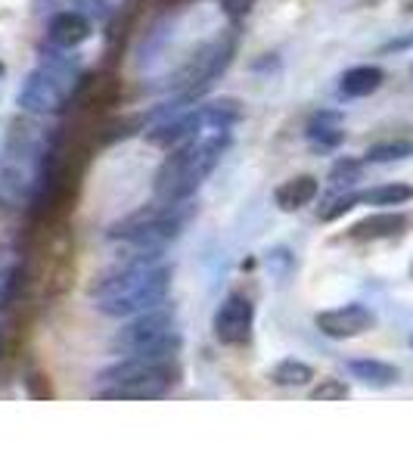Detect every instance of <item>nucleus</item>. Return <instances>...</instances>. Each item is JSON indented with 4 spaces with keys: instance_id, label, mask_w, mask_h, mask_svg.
Returning <instances> with one entry per match:
<instances>
[{
    "instance_id": "obj_1",
    "label": "nucleus",
    "mask_w": 413,
    "mask_h": 466,
    "mask_svg": "<svg viewBox=\"0 0 413 466\" xmlns=\"http://www.w3.org/2000/svg\"><path fill=\"white\" fill-rule=\"evenodd\" d=\"M230 147V125H202L184 144L171 147L165 162L156 171L153 197L156 202H186L206 184V177L221 162L224 149Z\"/></svg>"
},
{
    "instance_id": "obj_2",
    "label": "nucleus",
    "mask_w": 413,
    "mask_h": 466,
    "mask_svg": "<svg viewBox=\"0 0 413 466\" xmlns=\"http://www.w3.org/2000/svg\"><path fill=\"white\" fill-rule=\"evenodd\" d=\"M171 289V268L162 258L125 261L122 270L103 277L90 289V302L106 318L127 320L140 311L162 305Z\"/></svg>"
},
{
    "instance_id": "obj_3",
    "label": "nucleus",
    "mask_w": 413,
    "mask_h": 466,
    "mask_svg": "<svg viewBox=\"0 0 413 466\" xmlns=\"http://www.w3.org/2000/svg\"><path fill=\"white\" fill-rule=\"evenodd\" d=\"M184 380V367L177 355H131L100 370L96 398L100 401H156L175 392Z\"/></svg>"
},
{
    "instance_id": "obj_4",
    "label": "nucleus",
    "mask_w": 413,
    "mask_h": 466,
    "mask_svg": "<svg viewBox=\"0 0 413 466\" xmlns=\"http://www.w3.org/2000/svg\"><path fill=\"white\" fill-rule=\"evenodd\" d=\"M193 202H156L140 212L122 218L109 228V239L122 243L127 252L125 261H146L162 258L165 249L184 233L186 221L193 218Z\"/></svg>"
},
{
    "instance_id": "obj_5",
    "label": "nucleus",
    "mask_w": 413,
    "mask_h": 466,
    "mask_svg": "<svg viewBox=\"0 0 413 466\" xmlns=\"http://www.w3.org/2000/svg\"><path fill=\"white\" fill-rule=\"evenodd\" d=\"M75 85H78V66L72 63V56H65L63 47L50 44L41 54V63L28 72L25 85L19 87L16 103L25 112H37V116L59 112L72 100Z\"/></svg>"
},
{
    "instance_id": "obj_6",
    "label": "nucleus",
    "mask_w": 413,
    "mask_h": 466,
    "mask_svg": "<svg viewBox=\"0 0 413 466\" xmlns=\"http://www.w3.org/2000/svg\"><path fill=\"white\" fill-rule=\"evenodd\" d=\"M180 339L177 333V314L168 305H156L149 311H140L109 339V351L116 358H131V355H177Z\"/></svg>"
},
{
    "instance_id": "obj_7",
    "label": "nucleus",
    "mask_w": 413,
    "mask_h": 466,
    "mask_svg": "<svg viewBox=\"0 0 413 466\" xmlns=\"http://www.w3.org/2000/svg\"><path fill=\"white\" fill-rule=\"evenodd\" d=\"M237 25H230L227 32L215 35L212 41H206L202 47L186 59V66L177 72L175 78V87H177V100H193V96H199L206 87H212V81L217 75L227 72V66L234 63L237 56Z\"/></svg>"
},
{
    "instance_id": "obj_8",
    "label": "nucleus",
    "mask_w": 413,
    "mask_h": 466,
    "mask_svg": "<svg viewBox=\"0 0 413 466\" xmlns=\"http://www.w3.org/2000/svg\"><path fill=\"white\" fill-rule=\"evenodd\" d=\"M252 329H255V305L252 299H246L243 292H230L221 305H217L215 318H212V333L215 339L227 349H243L252 342Z\"/></svg>"
},
{
    "instance_id": "obj_9",
    "label": "nucleus",
    "mask_w": 413,
    "mask_h": 466,
    "mask_svg": "<svg viewBox=\"0 0 413 466\" xmlns=\"http://www.w3.org/2000/svg\"><path fill=\"white\" fill-rule=\"evenodd\" d=\"M373 323H377V314L360 302L329 308V311H320L314 318V327L329 339H355V336H364L367 329H373Z\"/></svg>"
},
{
    "instance_id": "obj_10",
    "label": "nucleus",
    "mask_w": 413,
    "mask_h": 466,
    "mask_svg": "<svg viewBox=\"0 0 413 466\" xmlns=\"http://www.w3.org/2000/svg\"><path fill=\"white\" fill-rule=\"evenodd\" d=\"M90 35H94V25H90V19L85 16V13H78V10L56 13V16L50 19V25H47L50 44H54V47H63V50L81 47L85 41H90Z\"/></svg>"
},
{
    "instance_id": "obj_11",
    "label": "nucleus",
    "mask_w": 413,
    "mask_h": 466,
    "mask_svg": "<svg viewBox=\"0 0 413 466\" xmlns=\"http://www.w3.org/2000/svg\"><path fill=\"white\" fill-rule=\"evenodd\" d=\"M408 228V215L401 212H377L360 218L355 228L348 230V239L355 243H377V239H392Z\"/></svg>"
},
{
    "instance_id": "obj_12",
    "label": "nucleus",
    "mask_w": 413,
    "mask_h": 466,
    "mask_svg": "<svg viewBox=\"0 0 413 466\" xmlns=\"http://www.w3.org/2000/svg\"><path fill=\"white\" fill-rule=\"evenodd\" d=\"M320 193V180L314 175H296L289 180H283L274 190V202L280 212H298V208L311 206Z\"/></svg>"
},
{
    "instance_id": "obj_13",
    "label": "nucleus",
    "mask_w": 413,
    "mask_h": 466,
    "mask_svg": "<svg viewBox=\"0 0 413 466\" xmlns=\"http://www.w3.org/2000/svg\"><path fill=\"white\" fill-rule=\"evenodd\" d=\"M307 140L314 149H336L345 140V118L336 109H320L311 116V122L305 127Z\"/></svg>"
},
{
    "instance_id": "obj_14",
    "label": "nucleus",
    "mask_w": 413,
    "mask_h": 466,
    "mask_svg": "<svg viewBox=\"0 0 413 466\" xmlns=\"http://www.w3.org/2000/svg\"><path fill=\"white\" fill-rule=\"evenodd\" d=\"M348 373L367 389H392L398 377H401L395 364H386V360H377V358L348 360Z\"/></svg>"
},
{
    "instance_id": "obj_15",
    "label": "nucleus",
    "mask_w": 413,
    "mask_h": 466,
    "mask_svg": "<svg viewBox=\"0 0 413 466\" xmlns=\"http://www.w3.org/2000/svg\"><path fill=\"white\" fill-rule=\"evenodd\" d=\"M382 81H386V72H382L379 66H370V63L355 66V69H348L339 78V94L351 96V100H358V96H370L382 87Z\"/></svg>"
},
{
    "instance_id": "obj_16",
    "label": "nucleus",
    "mask_w": 413,
    "mask_h": 466,
    "mask_svg": "<svg viewBox=\"0 0 413 466\" xmlns=\"http://www.w3.org/2000/svg\"><path fill=\"white\" fill-rule=\"evenodd\" d=\"M314 380V367L305 364V360L287 358L270 370V382L280 389H305L307 382Z\"/></svg>"
},
{
    "instance_id": "obj_17",
    "label": "nucleus",
    "mask_w": 413,
    "mask_h": 466,
    "mask_svg": "<svg viewBox=\"0 0 413 466\" xmlns=\"http://www.w3.org/2000/svg\"><path fill=\"white\" fill-rule=\"evenodd\" d=\"M408 199H413L410 184H382L358 193V206H404Z\"/></svg>"
},
{
    "instance_id": "obj_18",
    "label": "nucleus",
    "mask_w": 413,
    "mask_h": 466,
    "mask_svg": "<svg viewBox=\"0 0 413 466\" xmlns=\"http://www.w3.org/2000/svg\"><path fill=\"white\" fill-rule=\"evenodd\" d=\"M413 156V140H386V144H373L364 153V162H401Z\"/></svg>"
},
{
    "instance_id": "obj_19",
    "label": "nucleus",
    "mask_w": 413,
    "mask_h": 466,
    "mask_svg": "<svg viewBox=\"0 0 413 466\" xmlns=\"http://www.w3.org/2000/svg\"><path fill=\"white\" fill-rule=\"evenodd\" d=\"M360 175H364V162L360 159H339L329 168V184L336 190H342V187H351L355 180H360Z\"/></svg>"
},
{
    "instance_id": "obj_20",
    "label": "nucleus",
    "mask_w": 413,
    "mask_h": 466,
    "mask_svg": "<svg viewBox=\"0 0 413 466\" xmlns=\"http://www.w3.org/2000/svg\"><path fill=\"white\" fill-rule=\"evenodd\" d=\"M351 395V389L342 380H320L317 386L307 392L311 401H345Z\"/></svg>"
},
{
    "instance_id": "obj_21",
    "label": "nucleus",
    "mask_w": 413,
    "mask_h": 466,
    "mask_svg": "<svg viewBox=\"0 0 413 466\" xmlns=\"http://www.w3.org/2000/svg\"><path fill=\"white\" fill-rule=\"evenodd\" d=\"M358 206V193H345V197H336L329 202V208H320V221H336V218H342L345 212H351V208Z\"/></svg>"
},
{
    "instance_id": "obj_22",
    "label": "nucleus",
    "mask_w": 413,
    "mask_h": 466,
    "mask_svg": "<svg viewBox=\"0 0 413 466\" xmlns=\"http://www.w3.org/2000/svg\"><path fill=\"white\" fill-rule=\"evenodd\" d=\"M255 6V0H221V10L234 25H239V19L249 16V10Z\"/></svg>"
},
{
    "instance_id": "obj_23",
    "label": "nucleus",
    "mask_w": 413,
    "mask_h": 466,
    "mask_svg": "<svg viewBox=\"0 0 413 466\" xmlns=\"http://www.w3.org/2000/svg\"><path fill=\"white\" fill-rule=\"evenodd\" d=\"M6 287H10V280H6V274L0 270V302L6 299Z\"/></svg>"
},
{
    "instance_id": "obj_24",
    "label": "nucleus",
    "mask_w": 413,
    "mask_h": 466,
    "mask_svg": "<svg viewBox=\"0 0 413 466\" xmlns=\"http://www.w3.org/2000/svg\"><path fill=\"white\" fill-rule=\"evenodd\" d=\"M0 355H4V333H0Z\"/></svg>"
},
{
    "instance_id": "obj_25",
    "label": "nucleus",
    "mask_w": 413,
    "mask_h": 466,
    "mask_svg": "<svg viewBox=\"0 0 413 466\" xmlns=\"http://www.w3.org/2000/svg\"><path fill=\"white\" fill-rule=\"evenodd\" d=\"M410 277H413V265H410Z\"/></svg>"
},
{
    "instance_id": "obj_26",
    "label": "nucleus",
    "mask_w": 413,
    "mask_h": 466,
    "mask_svg": "<svg viewBox=\"0 0 413 466\" xmlns=\"http://www.w3.org/2000/svg\"><path fill=\"white\" fill-rule=\"evenodd\" d=\"M410 345H413V339H410Z\"/></svg>"
},
{
    "instance_id": "obj_27",
    "label": "nucleus",
    "mask_w": 413,
    "mask_h": 466,
    "mask_svg": "<svg viewBox=\"0 0 413 466\" xmlns=\"http://www.w3.org/2000/svg\"><path fill=\"white\" fill-rule=\"evenodd\" d=\"M410 72H413V69H410Z\"/></svg>"
}]
</instances>
